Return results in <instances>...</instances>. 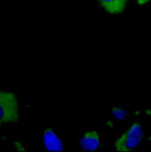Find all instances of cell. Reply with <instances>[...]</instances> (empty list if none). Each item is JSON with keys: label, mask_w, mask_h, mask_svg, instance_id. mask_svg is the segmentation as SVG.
<instances>
[{"label": "cell", "mask_w": 151, "mask_h": 152, "mask_svg": "<svg viewBox=\"0 0 151 152\" xmlns=\"http://www.w3.org/2000/svg\"><path fill=\"white\" fill-rule=\"evenodd\" d=\"M111 114L113 117L116 120H123L127 116V111L122 107H114L112 111Z\"/></svg>", "instance_id": "obj_6"}, {"label": "cell", "mask_w": 151, "mask_h": 152, "mask_svg": "<svg viewBox=\"0 0 151 152\" xmlns=\"http://www.w3.org/2000/svg\"><path fill=\"white\" fill-rule=\"evenodd\" d=\"M99 145L100 136L96 131L85 132L78 142L79 148L83 151H94L99 147Z\"/></svg>", "instance_id": "obj_4"}, {"label": "cell", "mask_w": 151, "mask_h": 152, "mask_svg": "<svg viewBox=\"0 0 151 152\" xmlns=\"http://www.w3.org/2000/svg\"><path fill=\"white\" fill-rule=\"evenodd\" d=\"M20 118V107L15 94L0 89V128L16 124Z\"/></svg>", "instance_id": "obj_1"}, {"label": "cell", "mask_w": 151, "mask_h": 152, "mask_svg": "<svg viewBox=\"0 0 151 152\" xmlns=\"http://www.w3.org/2000/svg\"><path fill=\"white\" fill-rule=\"evenodd\" d=\"M43 143L49 152H62L63 144L61 138L53 128L48 126L44 129L43 133Z\"/></svg>", "instance_id": "obj_3"}, {"label": "cell", "mask_w": 151, "mask_h": 152, "mask_svg": "<svg viewBox=\"0 0 151 152\" xmlns=\"http://www.w3.org/2000/svg\"><path fill=\"white\" fill-rule=\"evenodd\" d=\"M151 1V0H136V3L138 4V5L142 6V5H144L147 4Z\"/></svg>", "instance_id": "obj_8"}, {"label": "cell", "mask_w": 151, "mask_h": 152, "mask_svg": "<svg viewBox=\"0 0 151 152\" xmlns=\"http://www.w3.org/2000/svg\"><path fill=\"white\" fill-rule=\"evenodd\" d=\"M100 7L107 13L119 14L126 8L129 0H97Z\"/></svg>", "instance_id": "obj_5"}, {"label": "cell", "mask_w": 151, "mask_h": 152, "mask_svg": "<svg viewBox=\"0 0 151 152\" xmlns=\"http://www.w3.org/2000/svg\"><path fill=\"white\" fill-rule=\"evenodd\" d=\"M14 148L15 151L18 152H25L27 150L26 146L21 141L16 140L14 143Z\"/></svg>", "instance_id": "obj_7"}, {"label": "cell", "mask_w": 151, "mask_h": 152, "mask_svg": "<svg viewBox=\"0 0 151 152\" xmlns=\"http://www.w3.org/2000/svg\"><path fill=\"white\" fill-rule=\"evenodd\" d=\"M144 137L142 125L134 123L115 142V148L118 152H131L140 145Z\"/></svg>", "instance_id": "obj_2"}]
</instances>
